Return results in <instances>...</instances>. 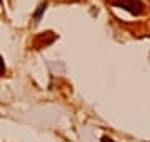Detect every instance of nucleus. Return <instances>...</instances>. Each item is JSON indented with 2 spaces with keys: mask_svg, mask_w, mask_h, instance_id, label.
Returning <instances> with one entry per match:
<instances>
[{
  "mask_svg": "<svg viewBox=\"0 0 150 142\" xmlns=\"http://www.w3.org/2000/svg\"><path fill=\"white\" fill-rule=\"evenodd\" d=\"M110 4L113 7H120V9L129 10L132 15H142L145 12L144 2H140V0H110Z\"/></svg>",
  "mask_w": 150,
  "mask_h": 142,
  "instance_id": "f257e3e1",
  "label": "nucleus"
},
{
  "mask_svg": "<svg viewBox=\"0 0 150 142\" xmlns=\"http://www.w3.org/2000/svg\"><path fill=\"white\" fill-rule=\"evenodd\" d=\"M45 9H47V2H43V4H40L37 9V12L33 13V18H35V22H38V18H40V15H42L43 12H45Z\"/></svg>",
  "mask_w": 150,
  "mask_h": 142,
  "instance_id": "f03ea898",
  "label": "nucleus"
},
{
  "mask_svg": "<svg viewBox=\"0 0 150 142\" xmlns=\"http://www.w3.org/2000/svg\"><path fill=\"white\" fill-rule=\"evenodd\" d=\"M5 72V64H4V60H2V57H0V75Z\"/></svg>",
  "mask_w": 150,
  "mask_h": 142,
  "instance_id": "7ed1b4c3",
  "label": "nucleus"
},
{
  "mask_svg": "<svg viewBox=\"0 0 150 142\" xmlns=\"http://www.w3.org/2000/svg\"><path fill=\"white\" fill-rule=\"evenodd\" d=\"M100 142H115V141H113L112 137H108V136H103V137H102V141H100Z\"/></svg>",
  "mask_w": 150,
  "mask_h": 142,
  "instance_id": "20e7f679",
  "label": "nucleus"
}]
</instances>
